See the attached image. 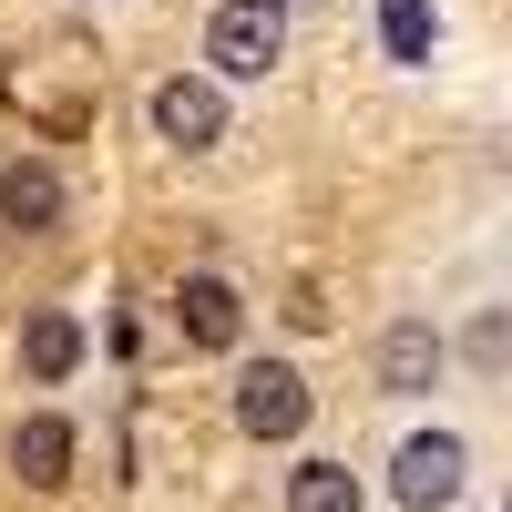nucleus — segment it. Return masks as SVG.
<instances>
[{
    "mask_svg": "<svg viewBox=\"0 0 512 512\" xmlns=\"http://www.w3.org/2000/svg\"><path fill=\"white\" fill-rule=\"evenodd\" d=\"M205 62H216V93H226V82H267L287 62V0H216Z\"/></svg>",
    "mask_w": 512,
    "mask_h": 512,
    "instance_id": "f257e3e1",
    "label": "nucleus"
},
{
    "mask_svg": "<svg viewBox=\"0 0 512 512\" xmlns=\"http://www.w3.org/2000/svg\"><path fill=\"white\" fill-rule=\"evenodd\" d=\"M226 410H236V431L246 441H297V431H308V379H297L287 359H246L236 369V390H226Z\"/></svg>",
    "mask_w": 512,
    "mask_h": 512,
    "instance_id": "f03ea898",
    "label": "nucleus"
},
{
    "mask_svg": "<svg viewBox=\"0 0 512 512\" xmlns=\"http://www.w3.org/2000/svg\"><path fill=\"white\" fill-rule=\"evenodd\" d=\"M461 482H472V451H461V431H410L400 461H390V502H400V512H451Z\"/></svg>",
    "mask_w": 512,
    "mask_h": 512,
    "instance_id": "7ed1b4c3",
    "label": "nucleus"
},
{
    "mask_svg": "<svg viewBox=\"0 0 512 512\" xmlns=\"http://www.w3.org/2000/svg\"><path fill=\"white\" fill-rule=\"evenodd\" d=\"M154 144H175V154H216L226 144V93L216 82H195V72H175V82H154Z\"/></svg>",
    "mask_w": 512,
    "mask_h": 512,
    "instance_id": "20e7f679",
    "label": "nucleus"
},
{
    "mask_svg": "<svg viewBox=\"0 0 512 512\" xmlns=\"http://www.w3.org/2000/svg\"><path fill=\"white\" fill-rule=\"evenodd\" d=\"M175 338H185V349H236V338H246V287L216 277V267L175 277Z\"/></svg>",
    "mask_w": 512,
    "mask_h": 512,
    "instance_id": "39448f33",
    "label": "nucleus"
},
{
    "mask_svg": "<svg viewBox=\"0 0 512 512\" xmlns=\"http://www.w3.org/2000/svg\"><path fill=\"white\" fill-rule=\"evenodd\" d=\"M441 369H451V338L431 318H390V328H379V390H390V400H431Z\"/></svg>",
    "mask_w": 512,
    "mask_h": 512,
    "instance_id": "423d86ee",
    "label": "nucleus"
},
{
    "mask_svg": "<svg viewBox=\"0 0 512 512\" xmlns=\"http://www.w3.org/2000/svg\"><path fill=\"white\" fill-rule=\"evenodd\" d=\"M62 216H72V185H62L41 154H11V164H0V226H11V236H62Z\"/></svg>",
    "mask_w": 512,
    "mask_h": 512,
    "instance_id": "0eeeda50",
    "label": "nucleus"
},
{
    "mask_svg": "<svg viewBox=\"0 0 512 512\" xmlns=\"http://www.w3.org/2000/svg\"><path fill=\"white\" fill-rule=\"evenodd\" d=\"M72 451H82L72 420H62V410H31L21 431H11V472H21L31 492H62V482H72Z\"/></svg>",
    "mask_w": 512,
    "mask_h": 512,
    "instance_id": "6e6552de",
    "label": "nucleus"
},
{
    "mask_svg": "<svg viewBox=\"0 0 512 512\" xmlns=\"http://www.w3.org/2000/svg\"><path fill=\"white\" fill-rule=\"evenodd\" d=\"M21 369L52 390V379H72L82 369V318L72 308H31V328H21Z\"/></svg>",
    "mask_w": 512,
    "mask_h": 512,
    "instance_id": "1a4fd4ad",
    "label": "nucleus"
},
{
    "mask_svg": "<svg viewBox=\"0 0 512 512\" xmlns=\"http://www.w3.org/2000/svg\"><path fill=\"white\" fill-rule=\"evenodd\" d=\"M287 512H359V472L349 461H297L287 472Z\"/></svg>",
    "mask_w": 512,
    "mask_h": 512,
    "instance_id": "9d476101",
    "label": "nucleus"
},
{
    "mask_svg": "<svg viewBox=\"0 0 512 512\" xmlns=\"http://www.w3.org/2000/svg\"><path fill=\"white\" fill-rule=\"evenodd\" d=\"M431 41H441L431 0H379V52H390V62H431Z\"/></svg>",
    "mask_w": 512,
    "mask_h": 512,
    "instance_id": "9b49d317",
    "label": "nucleus"
}]
</instances>
